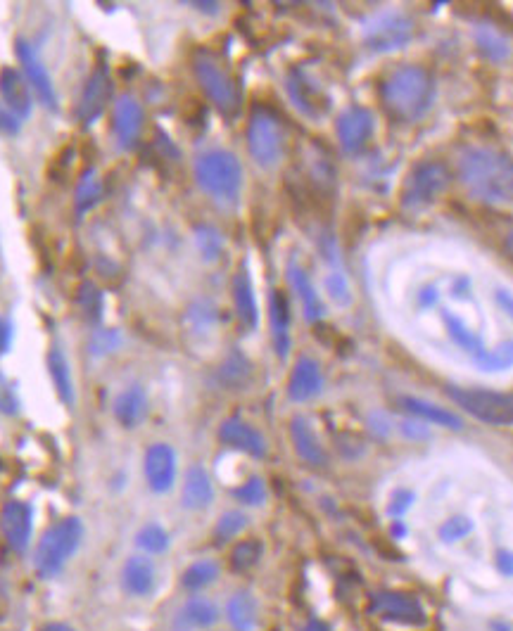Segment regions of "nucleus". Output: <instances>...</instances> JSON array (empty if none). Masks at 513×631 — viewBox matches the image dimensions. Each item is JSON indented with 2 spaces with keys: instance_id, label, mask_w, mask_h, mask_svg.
Here are the masks:
<instances>
[{
  "instance_id": "f257e3e1",
  "label": "nucleus",
  "mask_w": 513,
  "mask_h": 631,
  "mask_svg": "<svg viewBox=\"0 0 513 631\" xmlns=\"http://www.w3.org/2000/svg\"><path fill=\"white\" fill-rule=\"evenodd\" d=\"M456 174L473 200L492 207H513V157L485 145H471L456 157Z\"/></svg>"
},
{
  "instance_id": "f03ea898",
  "label": "nucleus",
  "mask_w": 513,
  "mask_h": 631,
  "mask_svg": "<svg viewBox=\"0 0 513 631\" xmlns=\"http://www.w3.org/2000/svg\"><path fill=\"white\" fill-rule=\"evenodd\" d=\"M385 110L399 121H416L430 110L435 100V79L428 69L404 65L392 69L380 86Z\"/></svg>"
},
{
  "instance_id": "7ed1b4c3",
  "label": "nucleus",
  "mask_w": 513,
  "mask_h": 631,
  "mask_svg": "<svg viewBox=\"0 0 513 631\" xmlns=\"http://www.w3.org/2000/svg\"><path fill=\"white\" fill-rule=\"evenodd\" d=\"M195 183L219 205H236L243 190V164L228 150H207L195 159Z\"/></svg>"
},
{
  "instance_id": "20e7f679",
  "label": "nucleus",
  "mask_w": 513,
  "mask_h": 631,
  "mask_svg": "<svg viewBox=\"0 0 513 631\" xmlns=\"http://www.w3.org/2000/svg\"><path fill=\"white\" fill-rule=\"evenodd\" d=\"M84 534V522H81V518H76V515H67V518L50 525L46 534L38 539L34 551L36 575L41 579H55L60 575L81 548Z\"/></svg>"
},
{
  "instance_id": "39448f33",
  "label": "nucleus",
  "mask_w": 513,
  "mask_h": 631,
  "mask_svg": "<svg viewBox=\"0 0 513 631\" xmlns=\"http://www.w3.org/2000/svg\"><path fill=\"white\" fill-rule=\"evenodd\" d=\"M193 72L207 100L217 107L219 114H224L228 119L236 117L240 112V88L231 72L221 65L219 57L207 53V50H200L193 57Z\"/></svg>"
},
{
  "instance_id": "423d86ee",
  "label": "nucleus",
  "mask_w": 513,
  "mask_h": 631,
  "mask_svg": "<svg viewBox=\"0 0 513 631\" xmlns=\"http://www.w3.org/2000/svg\"><path fill=\"white\" fill-rule=\"evenodd\" d=\"M447 397L466 411L468 416L492 427L513 425V394L494 390H475V387H447Z\"/></svg>"
},
{
  "instance_id": "0eeeda50",
  "label": "nucleus",
  "mask_w": 513,
  "mask_h": 631,
  "mask_svg": "<svg viewBox=\"0 0 513 631\" xmlns=\"http://www.w3.org/2000/svg\"><path fill=\"white\" fill-rule=\"evenodd\" d=\"M247 150L252 162L262 169H274L283 159L285 133L281 119L266 107H255L247 124Z\"/></svg>"
},
{
  "instance_id": "6e6552de",
  "label": "nucleus",
  "mask_w": 513,
  "mask_h": 631,
  "mask_svg": "<svg viewBox=\"0 0 513 631\" xmlns=\"http://www.w3.org/2000/svg\"><path fill=\"white\" fill-rule=\"evenodd\" d=\"M414 38V22L399 10L380 12L364 24V43L373 53H395L407 48Z\"/></svg>"
},
{
  "instance_id": "1a4fd4ad",
  "label": "nucleus",
  "mask_w": 513,
  "mask_h": 631,
  "mask_svg": "<svg viewBox=\"0 0 513 631\" xmlns=\"http://www.w3.org/2000/svg\"><path fill=\"white\" fill-rule=\"evenodd\" d=\"M449 186V169L442 162H423L409 174L404 186V207H426L445 193Z\"/></svg>"
},
{
  "instance_id": "9d476101",
  "label": "nucleus",
  "mask_w": 513,
  "mask_h": 631,
  "mask_svg": "<svg viewBox=\"0 0 513 631\" xmlns=\"http://www.w3.org/2000/svg\"><path fill=\"white\" fill-rule=\"evenodd\" d=\"M373 129H376V119H373L371 110L361 105L345 107L335 121V136H338L340 150L345 155H359L371 140Z\"/></svg>"
},
{
  "instance_id": "9b49d317",
  "label": "nucleus",
  "mask_w": 513,
  "mask_h": 631,
  "mask_svg": "<svg viewBox=\"0 0 513 631\" xmlns=\"http://www.w3.org/2000/svg\"><path fill=\"white\" fill-rule=\"evenodd\" d=\"M371 613L380 620L409 624V627H418V624L426 622V610H423L421 601L411 594H404V591H378V594H373Z\"/></svg>"
},
{
  "instance_id": "f8f14e48",
  "label": "nucleus",
  "mask_w": 513,
  "mask_h": 631,
  "mask_svg": "<svg viewBox=\"0 0 513 631\" xmlns=\"http://www.w3.org/2000/svg\"><path fill=\"white\" fill-rule=\"evenodd\" d=\"M176 473H179V458H176L174 446L167 442H157L148 446L143 456V475L150 492L167 494L176 484Z\"/></svg>"
},
{
  "instance_id": "ddd939ff",
  "label": "nucleus",
  "mask_w": 513,
  "mask_h": 631,
  "mask_svg": "<svg viewBox=\"0 0 513 631\" xmlns=\"http://www.w3.org/2000/svg\"><path fill=\"white\" fill-rule=\"evenodd\" d=\"M15 53L19 65H22V74L24 79H27L31 93H34L36 98L41 100V105H46L48 110H57V93L53 79H50L48 69L41 62V57H38L36 48L31 46L29 41H24V38H17Z\"/></svg>"
},
{
  "instance_id": "4468645a",
  "label": "nucleus",
  "mask_w": 513,
  "mask_h": 631,
  "mask_svg": "<svg viewBox=\"0 0 513 631\" xmlns=\"http://www.w3.org/2000/svg\"><path fill=\"white\" fill-rule=\"evenodd\" d=\"M112 98V76L107 67L98 65L86 79L84 91L79 95V105H76V117L84 126H91L100 119V114L107 110Z\"/></svg>"
},
{
  "instance_id": "2eb2a0df",
  "label": "nucleus",
  "mask_w": 513,
  "mask_h": 631,
  "mask_svg": "<svg viewBox=\"0 0 513 631\" xmlns=\"http://www.w3.org/2000/svg\"><path fill=\"white\" fill-rule=\"evenodd\" d=\"M145 126L143 105L133 95H122L112 107V133L122 150H133Z\"/></svg>"
},
{
  "instance_id": "dca6fc26",
  "label": "nucleus",
  "mask_w": 513,
  "mask_h": 631,
  "mask_svg": "<svg viewBox=\"0 0 513 631\" xmlns=\"http://www.w3.org/2000/svg\"><path fill=\"white\" fill-rule=\"evenodd\" d=\"M0 529L12 551L24 553L34 534V508L24 501H8L0 511Z\"/></svg>"
},
{
  "instance_id": "f3484780",
  "label": "nucleus",
  "mask_w": 513,
  "mask_h": 631,
  "mask_svg": "<svg viewBox=\"0 0 513 631\" xmlns=\"http://www.w3.org/2000/svg\"><path fill=\"white\" fill-rule=\"evenodd\" d=\"M285 88H288L290 100H293L297 110L312 119H319L321 114L328 110V105H331L328 103V95L323 93V88L319 86V81H314L312 76L302 72V69H293V72L288 74Z\"/></svg>"
},
{
  "instance_id": "a211bd4d",
  "label": "nucleus",
  "mask_w": 513,
  "mask_h": 631,
  "mask_svg": "<svg viewBox=\"0 0 513 631\" xmlns=\"http://www.w3.org/2000/svg\"><path fill=\"white\" fill-rule=\"evenodd\" d=\"M219 439L245 456L264 458L269 454V444H266L262 432L240 418H226L219 427Z\"/></svg>"
},
{
  "instance_id": "6ab92c4d",
  "label": "nucleus",
  "mask_w": 513,
  "mask_h": 631,
  "mask_svg": "<svg viewBox=\"0 0 513 631\" xmlns=\"http://www.w3.org/2000/svg\"><path fill=\"white\" fill-rule=\"evenodd\" d=\"M0 100L19 121L29 119L31 107H34V93L24 79V74L15 67L0 69Z\"/></svg>"
},
{
  "instance_id": "aec40b11",
  "label": "nucleus",
  "mask_w": 513,
  "mask_h": 631,
  "mask_svg": "<svg viewBox=\"0 0 513 631\" xmlns=\"http://www.w3.org/2000/svg\"><path fill=\"white\" fill-rule=\"evenodd\" d=\"M323 392V373L319 361H314L312 356H300L295 361L293 371H290L288 380V397L295 404H304V401H312Z\"/></svg>"
},
{
  "instance_id": "412c9836",
  "label": "nucleus",
  "mask_w": 513,
  "mask_h": 631,
  "mask_svg": "<svg viewBox=\"0 0 513 631\" xmlns=\"http://www.w3.org/2000/svg\"><path fill=\"white\" fill-rule=\"evenodd\" d=\"M290 439H293V449L302 463H307L309 468H326L328 451L323 449L319 435L307 418L295 416L290 420Z\"/></svg>"
},
{
  "instance_id": "4be33fe9",
  "label": "nucleus",
  "mask_w": 513,
  "mask_h": 631,
  "mask_svg": "<svg viewBox=\"0 0 513 631\" xmlns=\"http://www.w3.org/2000/svg\"><path fill=\"white\" fill-rule=\"evenodd\" d=\"M150 411V399L148 392L143 390V385H129L114 397L112 413L114 420L124 427V430H136L143 425V420L148 418Z\"/></svg>"
},
{
  "instance_id": "5701e85b",
  "label": "nucleus",
  "mask_w": 513,
  "mask_h": 631,
  "mask_svg": "<svg viewBox=\"0 0 513 631\" xmlns=\"http://www.w3.org/2000/svg\"><path fill=\"white\" fill-rule=\"evenodd\" d=\"M155 584H157V572L150 556L138 553V556L126 558V563L122 567V589L126 596H131V598L150 596L152 589H155Z\"/></svg>"
},
{
  "instance_id": "b1692460",
  "label": "nucleus",
  "mask_w": 513,
  "mask_h": 631,
  "mask_svg": "<svg viewBox=\"0 0 513 631\" xmlns=\"http://www.w3.org/2000/svg\"><path fill=\"white\" fill-rule=\"evenodd\" d=\"M288 283L293 288L297 302L302 307V316L307 318L309 323H319L323 316H326V304L319 295V290L314 288V280L309 278V273L302 269L300 264H290L288 266Z\"/></svg>"
},
{
  "instance_id": "393cba45",
  "label": "nucleus",
  "mask_w": 513,
  "mask_h": 631,
  "mask_svg": "<svg viewBox=\"0 0 513 631\" xmlns=\"http://www.w3.org/2000/svg\"><path fill=\"white\" fill-rule=\"evenodd\" d=\"M290 302L281 290H274L269 297V325L274 352L281 361L288 359L290 347H293V335H290Z\"/></svg>"
},
{
  "instance_id": "a878e982",
  "label": "nucleus",
  "mask_w": 513,
  "mask_h": 631,
  "mask_svg": "<svg viewBox=\"0 0 513 631\" xmlns=\"http://www.w3.org/2000/svg\"><path fill=\"white\" fill-rule=\"evenodd\" d=\"M214 501V484L212 477L202 465H190L183 477L181 487V506L186 511H205Z\"/></svg>"
},
{
  "instance_id": "bb28decb",
  "label": "nucleus",
  "mask_w": 513,
  "mask_h": 631,
  "mask_svg": "<svg viewBox=\"0 0 513 631\" xmlns=\"http://www.w3.org/2000/svg\"><path fill=\"white\" fill-rule=\"evenodd\" d=\"M399 406H402L409 416H414L416 420H421V423H426V425H440V427H445V430H461V427H464L461 418L456 416L454 411H449L440 404H433V401H428V399L404 394V397H399Z\"/></svg>"
},
{
  "instance_id": "cd10ccee",
  "label": "nucleus",
  "mask_w": 513,
  "mask_h": 631,
  "mask_svg": "<svg viewBox=\"0 0 513 631\" xmlns=\"http://www.w3.org/2000/svg\"><path fill=\"white\" fill-rule=\"evenodd\" d=\"M233 304H236L238 321L245 330H255L259 323V307L255 297V285H252V276L247 271V266H240L233 276Z\"/></svg>"
},
{
  "instance_id": "c85d7f7f",
  "label": "nucleus",
  "mask_w": 513,
  "mask_h": 631,
  "mask_svg": "<svg viewBox=\"0 0 513 631\" xmlns=\"http://www.w3.org/2000/svg\"><path fill=\"white\" fill-rule=\"evenodd\" d=\"M219 622V608L205 596H193L181 605L174 620L176 631H202L212 629Z\"/></svg>"
},
{
  "instance_id": "c756f323",
  "label": "nucleus",
  "mask_w": 513,
  "mask_h": 631,
  "mask_svg": "<svg viewBox=\"0 0 513 631\" xmlns=\"http://www.w3.org/2000/svg\"><path fill=\"white\" fill-rule=\"evenodd\" d=\"M48 373H50V380H53L55 392H57V397H60L62 404H65L67 409H74L76 406V385H74L72 366H69L67 354L62 352L57 344L48 352Z\"/></svg>"
},
{
  "instance_id": "7c9ffc66",
  "label": "nucleus",
  "mask_w": 513,
  "mask_h": 631,
  "mask_svg": "<svg viewBox=\"0 0 513 631\" xmlns=\"http://www.w3.org/2000/svg\"><path fill=\"white\" fill-rule=\"evenodd\" d=\"M217 325L219 311L209 299H195V302L186 309V316H183V328H186L195 340H207L209 335H214Z\"/></svg>"
},
{
  "instance_id": "2f4dec72",
  "label": "nucleus",
  "mask_w": 513,
  "mask_h": 631,
  "mask_svg": "<svg viewBox=\"0 0 513 631\" xmlns=\"http://www.w3.org/2000/svg\"><path fill=\"white\" fill-rule=\"evenodd\" d=\"M473 41L475 48L480 50V55L487 57L490 62H506L511 57V41L499 29L490 27V24L475 27Z\"/></svg>"
},
{
  "instance_id": "473e14b6",
  "label": "nucleus",
  "mask_w": 513,
  "mask_h": 631,
  "mask_svg": "<svg viewBox=\"0 0 513 631\" xmlns=\"http://www.w3.org/2000/svg\"><path fill=\"white\" fill-rule=\"evenodd\" d=\"M226 620L236 631H255L259 620L255 596L247 594V591H238L236 596L228 598Z\"/></svg>"
},
{
  "instance_id": "72a5a7b5",
  "label": "nucleus",
  "mask_w": 513,
  "mask_h": 631,
  "mask_svg": "<svg viewBox=\"0 0 513 631\" xmlns=\"http://www.w3.org/2000/svg\"><path fill=\"white\" fill-rule=\"evenodd\" d=\"M105 195V188H103V178L98 176V171L95 169H86L84 176L79 178V183H76V190H74V212L76 216H86L91 209H95L100 205V200H103Z\"/></svg>"
},
{
  "instance_id": "f704fd0d",
  "label": "nucleus",
  "mask_w": 513,
  "mask_h": 631,
  "mask_svg": "<svg viewBox=\"0 0 513 631\" xmlns=\"http://www.w3.org/2000/svg\"><path fill=\"white\" fill-rule=\"evenodd\" d=\"M252 380V361L243 352L233 349L219 366V382L226 390H243Z\"/></svg>"
},
{
  "instance_id": "c9c22d12",
  "label": "nucleus",
  "mask_w": 513,
  "mask_h": 631,
  "mask_svg": "<svg viewBox=\"0 0 513 631\" xmlns=\"http://www.w3.org/2000/svg\"><path fill=\"white\" fill-rule=\"evenodd\" d=\"M219 575H221V570H219L217 560H209V558L195 560V563H190L186 570H183L181 584H183V589L198 594V591H205L207 586H212L214 582H217Z\"/></svg>"
},
{
  "instance_id": "e433bc0d",
  "label": "nucleus",
  "mask_w": 513,
  "mask_h": 631,
  "mask_svg": "<svg viewBox=\"0 0 513 631\" xmlns=\"http://www.w3.org/2000/svg\"><path fill=\"white\" fill-rule=\"evenodd\" d=\"M76 304H79L81 314L86 316L88 323H100L105 309V297L98 285L91 283V280H84L79 285V292H76Z\"/></svg>"
},
{
  "instance_id": "4c0bfd02",
  "label": "nucleus",
  "mask_w": 513,
  "mask_h": 631,
  "mask_svg": "<svg viewBox=\"0 0 513 631\" xmlns=\"http://www.w3.org/2000/svg\"><path fill=\"white\" fill-rule=\"evenodd\" d=\"M169 544V532L162 525H157V522H148L136 534V546L141 548L145 556H160V553L167 551Z\"/></svg>"
},
{
  "instance_id": "58836bf2",
  "label": "nucleus",
  "mask_w": 513,
  "mask_h": 631,
  "mask_svg": "<svg viewBox=\"0 0 513 631\" xmlns=\"http://www.w3.org/2000/svg\"><path fill=\"white\" fill-rule=\"evenodd\" d=\"M509 368H513V340H504L483 356V361L475 366V371L502 373V371H509Z\"/></svg>"
},
{
  "instance_id": "ea45409f",
  "label": "nucleus",
  "mask_w": 513,
  "mask_h": 631,
  "mask_svg": "<svg viewBox=\"0 0 513 631\" xmlns=\"http://www.w3.org/2000/svg\"><path fill=\"white\" fill-rule=\"evenodd\" d=\"M323 290H326L328 299L338 307H350L352 304V288H350V280H347L345 271L342 269H331L323 278Z\"/></svg>"
},
{
  "instance_id": "a19ab883",
  "label": "nucleus",
  "mask_w": 513,
  "mask_h": 631,
  "mask_svg": "<svg viewBox=\"0 0 513 631\" xmlns=\"http://www.w3.org/2000/svg\"><path fill=\"white\" fill-rule=\"evenodd\" d=\"M262 553H264L262 541H257V539L240 541V544L233 546V551H231V567L236 572L252 570V567L262 560Z\"/></svg>"
},
{
  "instance_id": "79ce46f5",
  "label": "nucleus",
  "mask_w": 513,
  "mask_h": 631,
  "mask_svg": "<svg viewBox=\"0 0 513 631\" xmlns=\"http://www.w3.org/2000/svg\"><path fill=\"white\" fill-rule=\"evenodd\" d=\"M124 337L117 328H95L91 340H88V352L93 356H107L114 354L122 347Z\"/></svg>"
},
{
  "instance_id": "37998d69",
  "label": "nucleus",
  "mask_w": 513,
  "mask_h": 631,
  "mask_svg": "<svg viewBox=\"0 0 513 631\" xmlns=\"http://www.w3.org/2000/svg\"><path fill=\"white\" fill-rule=\"evenodd\" d=\"M473 529L475 525L468 515H452V518H447L440 527H437V539H440L442 544H456V541L466 539Z\"/></svg>"
},
{
  "instance_id": "c03bdc74",
  "label": "nucleus",
  "mask_w": 513,
  "mask_h": 631,
  "mask_svg": "<svg viewBox=\"0 0 513 631\" xmlns=\"http://www.w3.org/2000/svg\"><path fill=\"white\" fill-rule=\"evenodd\" d=\"M245 527H247L245 513L228 511L221 515V518L217 520V525H214V541H217V544H226V541L236 539L240 532H245Z\"/></svg>"
},
{
  "instance_id": "a18cd8bd",
  "label": "nucleus",
  "mask_w": 513,
  "mask_h": 631,
  "mask_svg": "<svg viewBox=\"0 0 513 631\" xmlns=\"http://www.w3.org/2000/svg\"><path fill=\"white\" fill-rule=\"evenodd\" d=\"M195 242H198V252L205 261H217L221 257V250H224V240L217 228L212 226H200L195 231Z\"/></svg>"
},
{
  "instance_id": "49530a36",
  "label": "nucleus",
  "mask_w": 513,
  "mask_h": 631,
  "mask_svg": "<svg viewBox=\"0 0 513 631\" xmlns=\"http://www.w3.org/2000/svg\"><path fill=\"white\" fill-rule=\"evenodd\" d=\"M233 499L243 503V506H262L266 501V484L262 477H250L243 484L233 489Z\"/></svg>"
},
{
  "instance_id": "de8ad7c7",
  "label": "nucleus",
  "mask_w": 513,
  "mask_h": 631,
  "mask_svg": "<svg viewBox=\"0 0 513 631\" xmlns=\"http://www.w3.org/2000/svg\"><path fill=\"white\" fill-rule=\"evenodd\" d=\"M19 409H22V401H19L15 385H12L8 375L0 373V413L12 418V416H17Z\"/></svg>"
},
{
  "instance_id": "09e8293b",
  "label": "nucleus",
  "mask_w": 513,
  "mask_h": 631,
  "mask_svg": "<svg viewBox=\"0 0 513 631\" xmlns=\"http://www.w3.org/2000/svg\"><path fill=\"white\" fill-rule=\"evenodd\" d=\"M494 304H497L499 311L509 316V321L513 323V292L509 288L494 290Z\"/></svg>"
},
{
  "instance_id": "8fccbe9b",
  "label": "nucleus",
  "mask_w": 513,
  "mask_h": 631,
  "mask_svg": "<svg viewBox=\"0 0 513 631\" xmlns=\"http://www.w3.org/2000/svg\"><path fill=\"white\" fill-rule=\"evenodd\" d=\"M494 565H497V570L502 572L504 577H513V551H509V548H502V551H497Z\"/></svg>"
},
{
  "instance_id": "3c124183",
  "label": "nucleus",
  "mask_w": 513,
  "mask_h": 631,
  "mask_svg": "<svg viewBox=\"0 0 513 631\" xmlns=\"http://www.w3.org/2000/svg\"><path fill=\"white\" fill-rule=\"evenodd\" d=\"M414 503V494L411 492H402V499H399V494L395 496V499L390 501V513L395 515V518H399V515H404V511Z\"/></svg>"
},
{
  "instance_id": "603ef678",
  "label": "nucleus",
  "mask_w": 513,
  "mask_h": 631,
  "mask_svg": "<svg viewBox=\"0 0 513 631\" xmlns=\"http://www.w3.org/2000/svg\"><path fill=\"white\" fill-rule=\"evenodd\" d=\"M0 129L5 133H17L19 129V119L5 105H0Z\"/></svg>"
},
{
  "instance_id": "864d4df0",
  "label": "nucleus",
  "mask_w": 513,
  "mask_h": 631,
  "mask_svg": "<svg viewBox=\"0 0 513 631\" xmlns=\"http://www.w3.org/2000/svg\"><path fill=\"white\" fill-rule=\"evenodd\" d=\"M371 430L376 432L378 437H388L390 435V418L385 413H373L371 416Z\"/></svg>"
},
{
  "instance_id": "5fc2aeb1",
  "label": "nucleus",
  "mask_w": 513,
  "mask_h": 631,
  "mask_svg": "<svg viewBox=\"0 0 513 631\" xmlns=\"http://www.w3.org/2000/svg\"><path fill=\"white\" fill-rule=\"evenodd\" d=\"M12 344V323L0 316V354H5Z\"/></svg>"
},
{
  "instance_id": "6e6d98bb",
  "label": "nucleus",
  "mask_w": 513,
  "mask_h": 631,
  "mask_svg": "<svg viewBox=\"0 0 513 631\" xmlns=\"http://www.w3.org/2000/svg\"><path fill=\"white\" fill-rule=\"evenodd\" d=\"M404 432H407L409 437H426V430H423V427L418 425L416 420H411V423L404 425Z\"/></svg>"
},
{
  "instance_id": "4d7b16f0",
  "label": "nucleus",
  "mask_w": 513,
  "mask_h": 631,
  "mask_svg": "<svg viewBox=\"0 0 513 631\" xmlns=\"http://www.w3.org/2000/svg\"><path fill=\"white\" fill-rule=\"evenodd\" d=\"M41 631H76L72 624H65V622H48L43 624Z\"/></svg>"
},
{
  "instance_id": "13d9d810",
  "label": "nucleus",
  "mask_w": 513,
  "mask_h": 631,
  "mask_svg": "<svg viewBox=\"0 0 513 631\" xmlns=\"http://www.w3.org/2000/svg\"><path fill=\"white\" fill-rule=\"evenodd\" d=\"M300 631H331V627H328V624L319 622V620H312V622L304 624V627H302Z\"/></svg>"
},
{
  "instance_id": "bf43d9fd",
  "label": "nucleus",
  "mask_w": 513,
  "mask_h": 631,
  "mask_svg": "<svg viewBox=\"0 0 513 631\" xmlns=\"http://www.w3.org/2000/svg\"><path fill=\"white\" fill-rule=\"evenodd\" d=\"M504 247H506V254L513 259V231L504 238Z\"/></svg>"
},
{
  "instance_id": "052dcab7",
  "label": "nucleus",
  "mask_w": 513,
  "mask_h": 631,
  "mask_svg": "<svg viewBox=\"0 0 513 631\" xmlns=\"http://www.w3.org/2000/svg\"><path fill=\"white\" fill-rule=\"evenodd\" d=\"M494 631H511V629L506 627V624H497V627H494Z\"/></svg>"
}]
</instances>
